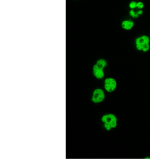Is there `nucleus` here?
Segmentation results:
<instances>
[{
  "label": "nucleus",
  "instance_id": "7ed1b4c3",
  "mask_svg": "<svg viewBox=\"0 0 150 160\" xmlns=\"http://www.w3.org/2000/svg\"><path fill=\"white\" fill-rule=\"evenodd\" d=\"M105 99V94L103 89L96 88L92 94V101L94 103H99L103 102Z\"/></svg>",
  "mask_w": 150,
  "mask_h": 160
},
{
  "label": "nucleus",
  "instance_id": "0eeeda50",
  "mask_svg": "<svg viewBox=\"0 0 150 160\" xmlns=\"http://www.w3.org/2000/svg\"><path fill=\"white\" fill-rule=\"evenodd\" d=\"M96 65H98L100 67H101L103 68H104L107 66L108 63H107V62L106 61L105 59H100L97 62Z\"/></svg>",
  "mask_w": 150,
  "mask_h": 160
},
{
  "label": "nucleus",
  "instance_id": "6e6552de",
  "mask_svg": "<svg viewBox=\"0 0 150 160\" xmlns=\"http://www.w3.org/2000/svg\"><path fill=\"white\" fill-rule=\"evenodd\" d=\"M129 16H132L133 18H137L139 17V15L138 14L137 12H135L134 10H131V11L129 12Z\"/></svg>",
  "mask_w": 150,
  "mask_h": 160
},
{
  "label": "nucleus",
  "instance_id": "9b49d317",
  "mask_svg": "<svg viewBox=\"0 0 150 160\" xmlns=\"http://www.w3.org/2000/svg\"><path fill=\"white\" fill-rule=\"evenodd\" d=\"M137 13L140 16V15H142L143 14V10H138V11H137Z\"/></svg>",
  "mask_w": 150,
  "mask_h": 160
},
{
  "label": "nucleus",
  "instance_id": "1a4fd4ad",
  "mask_svg": "<svg viewBox=\"0 0 150 160\" xmlns=\"http://www.w3.org/2000/svg\"><path fill=\"white\" fill-rule=\"evenodd\" d=\"M137 3L135 1H132L129 4V7L131 8V10H134L135 8H137Z\"/></svg>",
  "mask_w": 150,
  "mask_h": 160
},
{
  "label": "nucleus",
  "instance_id": "9d476101",
  "mask_svg": "<svg viewBox=\"0 0 150 160\" xmlns=\"http://www.w3.org/2000/svg\"><path fill=\"white\" fill-rule=\"evenodd\" d=\"M144 7V4L142 2H138L137 3V8H138V10H142Z\"/></svg>",
  "mask_w": 150,
  "mask_h": 160
},
{
  "label": "nucleus",
  "instance_id": "423d86ee",
  "mask_svg": "<svg viewBox=\"0 0 150 160\" xmlns=\"http://www.w3.org/2000/svg\"><path fill=\"white\" fill-rule=\"evenodd\" d=\"M121 27L123 29L126 30V31H129L134 27V22L132 19H125L123 21Z\"/></svg>",
  "mask_w": 150,
  "mask_h": 160
},
{
  "label": "nucleus",
  "instance_id": "f03ea898",
  "mask_svg": "<svg viewBox=\"0 0 150 160\" xmlns=\"http://www.w3.org/2000/svg\"><path fill=\"white\" fill-rule=\"evenodd\" d=\"M101 122L103 123L105 129L108 131L117 126V118L113 114H107L103 116Z\"/></svg>",
  "mask_w": 150,
  "mask_h": 160
},
{
  "label": "nucleus",
  "instance_id": "20e7f679",
  "mask_svg": "<svg viewBox=\"0 0 150 160\" xmlns=\"http://www.w3.org/2000/svg\"><path fill=\"white\" fill-rule=\"evenodd\" d=\"M104 89L108 92H114L117 88V83L116 80L113 78H106L104 82Z\"/></svg>",
  "mask_w": 150,
  "mask_h": 160
},
{
  "label": "nucleus",
  "instance_id": "f257e3e1",
  "mask_svg": "<svg viewBox=\"0 0 150 160\" xmlns=\"http://www.w3.org/2000/svg\"><path fill=\"white\" fill-rule=\"evenodd\" d=\"M135 43L136 48L139 51L146 52L150 49V38L146 35H143L137 38Z\"/></svg>",
  "mask_w": 150,
  "mask_h": 160
},
{
  "label": "nucleus",
  "instance_id": "39448f33",
  "mask_svg": "<svg viewBox=\"0 0 150 160\" xmlns=\"http://www.w3.org/2000/svg\"><path fill=\"white\" fill-rule=\"evenodd\" d=\"M93 74L97 79H101L104 77V68L99 67L95 64L93 67Z\"/></svg>",
  "mask_w": 150,
  "mask_h": 160
}]
</instances>
